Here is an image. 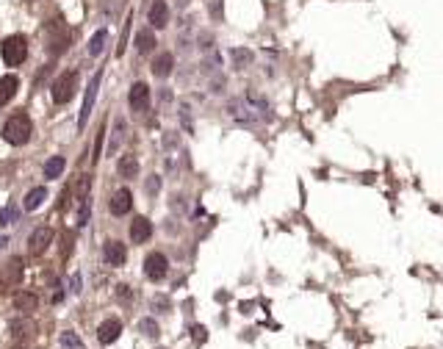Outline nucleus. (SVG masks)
Listing matches in <instances>:
<instances>
[{
  "mask_svg": "<svg viewBox=\"0 0 443 349\" xmlns=\"http://www.w3.org/2000/svg\"><path fill=\"white\" fill-rule=\"evenodd\" d=\"M116 172H119V177H125V180H133V177L139 175V158H136L133 152L119 156V161H116Z\"/></svg>",
  "mask_w": 443,
  "mask_h": 349,
  "instance_id": "obj_15",
  "label": "nucleus"
},
{
  "mask_svg": "<svg viewBox=\"0 0 443 349\" xmlns=\"http://www.w3.org/2000/svg\"><path fill=\"white\" fill-rule=\"evenodd\" d=\"M69 291H72L75 297H78V294L84 291V277H80V272H75V275L69 277Z\"/></svg>",
  "mask_w": 443,
  "mask_h": 349,
  "instance_id": "obj_29",
  "label": "nucleus"
},
{
  "mask_svg": "<svg viewBox=\"0 0 443 349\" xmlns=\"http://www.w3.org/2000/svg\"><path fill=\"white\" fill-rule=\"evenodd\" d=\"M158 191H161V177L152 175L150 180H147V194H158Z\"/></svg>",
  "mask_w": 443,
  "mask_h": 349,
  "instance_id": "obj_32",
  "label": "nucleus"
},
{
  "mask_svg": "<svg viewBox=\"0 0 443 349\" xmlns=\"http://www.w3.org/2000/svg\"><path fill=\"white\" fill-rule=\"evenodd\" d=\"M17 89H20V81H17V75H3V78H0V108H3V105L9 103L11 97H14Z\"/></svg>",
  "mask_w": 443,
  "mask_h": 349,
  "instance_id": "obj_17",
  "label": "nucleus"
},
{
  "mask_svg": "<svg viewBox=\"0 0 443 349\" xmlns=\"http://www.w3.org/2000/svg\"><path fill=\"white\" fill-rule=\"evenodd\" d=\"M31 133H33V122H31V117H28L25 111L11 114L9 120H6V125H3V139L9 141V144H14V147L28 144V141H31Z\"/></svg>",
  "mask_w": 443,
  "mask_h": 349,
  "instance_id": "obj_1",
  "label": "nucleus"
},
{
  "mask_svg": "<svg viewBox=\"0 0 443 349\" xmlns=\"http://www.w3.org/2000/svg\"><path fill=\"white\" fill-rule=\"evenodd\" d=\"M103 133H105V131H100V133H97V144H94V161L100 158V147H103Z\"/></svg>",
  "mask_w": 443,
  "mask_h": 349,
  "instance_id": "obj_34",
  "label": "nucleus"
},
{
  "mask_svg": "<svg viewBox=\"0 0 443 349\" xmlns=\"http://www.w3.org/2000/svg\"><path fill=\"white\" fill-rule=\"evenodd\" d=\"M14 307L20 313H31V311H36L39 307V299H36V294H31V291H20L14 297Z\"/></svg>",
  "mask_w": 443,
  "mask_h": 349,
  "instance_id": "obj_19",
  "label": "nucleus"
},
{
  "mask_svg": "<svg viewBox=\"0 0 443 349\" xmlns=\"http://www.w3.org/2000/svg\"><path fill=\"white\" fill-rule=\"evenodd\" d=\"M69 47V31L67 25H50V39H47V53L50 56H61L64 50Z\"/></svg>",
  "mask_w": 443,
  "mask_h": 349,
  "instance_id": "obj_8",
  "label": "nucleus"
},
{
  "mask_svg": "<svg viewBox=\"0 0 443 349\" xmlns=\"http://www.w3.org/2000/svg\"><path fill=\"white\" fill-rule=\"evenodd\" d=\"M119 333H122V322L119 319H105L103 324H100V330H97V341L100 344H114L116 338H119Z\"/></svg>",
  "mask_w": 443,
  "mask_h": 349,
  "instance_id": "obj_13",
  "label": "nucleus"
},
{
  "mask_svg": "<svg viewBox=\"0 0 443 349\" xmlns=\"http://www.w3.org/2000/svg\"><path fill=\"white\" fill-rule=\"evenodd\" d=\"M186 3H188V0H180V6H186Z\"/></svg>",
  "mask_w": 443,
  "mask_h": 349,
  "instance_id": "obj_36",
  "label": "nucleus"
},
{
  "mask_svg": "<svg viewBox=\"0 0 443 349\" xmlns=\"http://www.w3.org/2000/svg\"><path fill=\"white\" fill-rule=\"evenodd\" d=\"M169 272V261L164 252H150V255L144 258V277L152 283H161L164 277H167Z\"/></svg>",
  "mask_w": 443,
  "mask_h": 349,
  "instance_id": "obj_5",
  "label": "nucleus"
},
{
  "mask_svg": "<svg viewBox=\"0 0 443 349\" xmlns=\"http://www.w3.org/2000/svg\"><path fill=\"white\" fill-rule=\"evenodd\" d=\"M6 244H9V236H6V233H0V250H3Z\"/></svg>",
  "mask_w": 443,
  "mask_h": 349,
  "instance_id": "obj_35",
  "label": "nucleus"
},
{
  "mask_svg": "<svg viewBox=\"0 0 443 349\" xmlns=\"http://www.w3.org/2000/svg\"><path fill=\"white\" fill-rule=\"evenodd\" d=\"M78 72L75 69H67V72H61L56 81H53V89H50V94H53V103H58V105H64V103H69V100L78 94Z\"/></svg>",
  "mask_w": 443,
  "mask_h": 349,
  "instance_id": "obj_3",
  "label": "nucleus"
},
{
  "mask_svg": "<svg viewBox=\"0 0 443 349\" xmlns=\"http://www.w3.org/2000/svg\"><path fill=\"white\" fill-rule=\"evenodd\" d=\"M139 330H141V335H147V338H158V335H161V327H158L155 319H141Z\"/></svg>",
  "mask_w": 443,
  "mask_h": 349,
  "instance_id": "obj_25",
  "label": "nucleus"
},
{
  "mask_svg": "<svg viewBox=\"0 0 443 349\" xmlns=\"http://www.w3.org/2000/svg\"><path fill=\"white\" fill-rule=\"evenodd\" d=\"M128 105H131V111H136V114L150 108V86H147L144 81H136L131 86V92H128Z\"/></svg>",
  "mask_w": 443,
  "mask_h": 349,
  "instance_id": "obj_6",
  "label": "nucleus"
},
{
  "mask_svg": "<svg viewBox=\"0 0 443 349\" xmlns=\"http://www.w3.org/2000/svg\"><path fill=\"white\" fill-rule=\"evenodd\" d=\"M108 211L114 216H128L133 211V194H131V188H116L114 194H111V200H108Z\"/></svg>",
  "mask_w": 443,
  "mask_h": 349,
  "instance_id": "obj_7",
  "label": "nucleus"
},
{
  "mask_svg": "<svg viewBox=\"0 0 443 349\" xmlns=\"http://www.w3.org/2000/svg\"><path fill=\"white\" fill-rule=\"evenodd\" d=\"M105 42H108V31H105V28L94 31V36L89 39V56H92V58H97L100 53L105 50Z\"/></svg>",
  "mask_w": 443,
  "mask_h": 349,
  "instance_id": "obj_21",
  "label": "nucleus"
},
{
  "mask_svg": "<svg viewBox=\"0 0 443 349\" xmlns=\"http://www.w3.org/2000/svg\"><path fill=\"white\" fill-rule=\"evenodd\" d=\"M208 11H211V17H214V20H222V0H211Z\"/></svg>",
  "mask_w": 443,
  "mask_h": 349,
  "instance_id": "obj_33",
  "label": "nucleus"
},
{
  "mask_svg": "<svg viewBox=\"0 0 443 349\" xmlns=\"http://www.w3.org/2000/svg\"><path fill=\"white\" fill-rule=\"evenodd\" d=\"M205 333H208V330H205L203 324H194V327H191V335H194V341H197V344H205V338H208Z\"/></svg>",
  "mask_w": 443,
  "mask_h": 349,
  "instance_id": "obj_30",
  "label": "nucleus"
},
{
  "mask_svg": "<svg viewBox=\"0 0 443 349\" xmlns=\"http://www.w3.org/2000/svg\"><path fill=\"white\" fill-rule=\"evenodd\" d=\"M89 214H92V203H89V197H80V208H78V219H75V224H78V227H86Z\"/></svg>",
  "mask_w": 443,
  "mask_h": 349,
  "instance_id": "obj_28",
  "label": "nucleus"
},
{
  "mask_svg": "<svg viewBox=\"0 0 443 349\" xmlns=\"http://www.w3.org/2000/svg\"><path fill=\"white\" fill-rule=\"evenodd\" d=\"M61 344H64V349H86L84 341L78 338V333H72V330H64L61 333Z\"/></svg>",
  "mask_w": 443,
  "mask_h": 349,
  "instance_id": "obj_27",
  "label": "nucleus"
},
{
  "mask_svg": "<svg viewBox=\"0 0 443 349\" xmlns=\"http://www.w3.org/2000/svg\"><path fill=\"white\" fill-rule=\"evenodd\" d=\"M45 200H47V188H45V186H36V188H31V191L25 194V203H22V208H25V211H36V208H42Z\"/></svg>",
  "mask_w": 443,
  "mask_h": 349,
  "instance_id": "obj_18",
  "label": "nucleus"
},
{
  "mask_svg": "<svg viewBox=\"0 0 443 349\" xmlns=\"http://www.w3.org/2000/svg\"><path fill=\"white\" fill-rule=\"evenodd\" d=\"M116 297H119L122 302H128V299H133V291H131V286H125V283H119V286H116Z\"/></svg>",
  "mask_w": 443,
  "mask_h": 349,
  "instance_id": "obj_31",
  "label": "nucleus"
},
{
  "mask_svg": "<svg viewBox=\"0 0 443 349\" xmlns=\"http://www.w3.org/2000/svg\"><path fill=\"white\" fill-rule=\"evenodd\" d=\"M100 84H103V69H97V72L92 75V81H89L86 97H84V108H80V117H78V128H80V131L86 128V120H89V114H92V108H94V100H97Z\"/></svg>",
  "mask_w": 443,
  "mask_h": 349,
  "instance_id": "obj_4",
  "label": "nucleus"
},
{
  "mask_svg": "<svg viewBox=\"0 0 443 349\" xmlns=\"http://www.w3.org/2000/svg\"><path fill=\"white\" fill-rule=\"evenodd\" d=\"M20 280H22V266H20V258H14V261H9L6 263V269H3V283L17 286Z\"/></svg>",
  "mask_w": 443,
  "mask_h": 349,
  "instance_id": "obj_23",
  "label": "nucleus"
},
{
  "mask_svg": "<svg viewBox=\"0 0 443 349\" xmlns=\"http://www.w3.org/2000/svg\"><path fill=\"white\" fill-rule=\"evenodd\" d=\"M128 233H131L133 244H147V241H150V236H152V222L147 216H133Z\"/></svg>",
  "mask_w": 443,
  "mask_h": 349,
  "instance_id": "obj_11",
  "label": "nucleus"
},
{
  "mask_svg": "<svg viewBox=\"0 0 443 349\" xmlns=\"http://www.w3.org/2000/svg\"><path fill=\"white\" fill-rule=\"evenodd\" d=\"M172 69H175V56L172 53H158V56L152 58V64H150V72L155 75V78H169Z\"/></svg>",
  "mask_w": 443,
  "mask_h": 349,
  "instance_id": "obj_14",
  "label": "nucleus"
},
{
  "mask_svg": "<svg viewBox=\"0 0 443 349\" xmlns=\"http://www.w3.org/2000/svg\"><path fill=\"white\" fill-rule=\"evenodd\" d=\"M230 58H233V67L235 69H244V67H250V64H252L255 53L247 50V47H233V50H230Z\"/></svg>",
  "mask_w": 443,
  "mask_h": 349,
  "instance_id": "obj_20",
  "label": "nucleus"
},
{
  "mask_svg": "<svg viewBox=\"0 0 443 349\" xmlns=\"http://www.w3.org/2000/svg\"><path fill=\"white\" fill-rule=\"evenodd\" d=\"M64 167H67V161H64L61 156L47 158V161H45V177H47V180H56V177H61Z\"/></svg>",
  "mask_w": 443,
  "mask_h": 349,
  "instance_id": "obj_22",
  "label": "nucleus"
},
{
  "mask_svg": "<svg viewBox=\"0 0 443 349\" xmlns=\"http://www.w3.org/2000/svg\"><path fill=\"white\" fill-rule=\"evenodd\" d=\"M227 108H230V117H235L238 122H247V125H252V122H255V114H250V108H247L241 100H233Z\"/></svg>",
  "mask_w": 443,
  "mask_h": 349,
  "instance_id": "obj_24",
  "label": "nucleus"
},
{
  "mask_svg": "<svg viewBox=\"0 0 443 349\" xmlns=\"http://www.w3.org/2000/svg\"><path fill=\"white\" fill-rule=\"evenodd\" d=\"M133 45H136V50H139V53H152V50H155V45H158L155 31H152V28H141V31L136 33Z\"/></svg>",
  "mask_w": 443,
  "mask_h": 349,
  "instance_id": "obj_16",
  "label": "nucleus"
},
{
  "mask_svg": "<svg viewBox=\"0 0 443 349\" xmlns=\"http://www.w3.org/2000/svg\"><path fill=\"white\" fill-rule=\"evenodd\" d=\"M147 22H150L152 31H161L169 25V6L167 0H152L150 11H147Z\"/></svg>",
  "mask_w": 443,
  "mask_h": 349,
  "instance_id": "obj_10",
  "label": "nucleus"
},
{
  "mask_svg": "<svg viewBox=\"0 0 443 349\" xmlns=\"http://www.w3.org/2000/svg\"><path fill=\"white\" fill-rule=\"evenodd\" d=\"M103 258H105V263H108V266H125V261H128L125 244H122V241H105Z\"/></svg>",
  "mask_w": 443,
  "mask_h": 349,
  "instance_id": "obj_12",
  "label": "nucleus"
},
{
  "mask_svg": "<svg viewBox=\"0 0 443 349\" xmlns=\"http://www.w3.org/2000/svg\"><path fill=\"white\" fill-rule=\"evenodd\" d=\"M53 227H47V224H42V227H36L31 233V239H28V252L31 255H42V252L47 250V247L53 244Z\"/></svg>",
  "mask_w": 443,
  "mask_h": 349,
  "instance_id": "obj_9",
  "label": "nucleus"
},
{
  "mask_svg": "<svg viewBox=\"0 0 443 349\" xmlns=\"http://www.w3.org/2000/svg\"><path fill=\"white\" fill-rule=\"evenodd\" d=\"M17 216H20V208H17L14 203H9L3 211H0V227H6V224H14Z\"/></svg>",
  "mask_w": 443,
  "mask_h": 349,
  "instance_id": "obj_26",
  "label": "nucleus"
},
{
  "mask_svg": "<svg viewBox=\"0 0 443 349\" xmlns=\"http://www.w3.org/2000/svg\"><path fill=\"white\" fill-rule=\"evenodd\" d=\"M0 56H3L6 67H20V64L28 58V39L22 36V33L6 36L3 45H0Z\"/></svg>",
  "mask_w": 443,
  "mask_h": 349,
  "instance_id": "obj_2",
  "label": "nucleus"
}]
</instances>
